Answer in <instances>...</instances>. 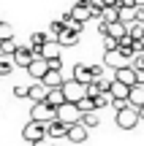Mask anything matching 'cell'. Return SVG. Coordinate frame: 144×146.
Instances as JSON below:
<instances>
[{
  "label": "cell",
  "instance_id": "cell-1",
  "mask_svg": "<svg viewBox=\"0 0 144 146\" xmlns=\"http://www.w3.org/2000/svg\"><path fill=\"white\" fill-rule=\"evenodd\" d=\"M141 122V116H139V108L136 106H125V108H120V111H114V125L120 127V130H133L136 125Z\"/></svg>",
  "mask_w": 144,
  "mask_h": 146
},
{
  "label": "cell",
  "instance_id": "cell-2",
  "mask_svg": "<svg viewBox=\"0 0 144 146\" xmlns=\"http://www.w3.org/2000/svg\"><path fill=\"white\" fill-rule=\"evenodd\" d=\"M30 119H38V122L57 119V106H52L49 100H38V103L30 106Z\"/></svg>",
  "mask_w": 144,
  "mask_h": 146
},
{
  "label": "cell",
  "instance_id": "cell-3",
  "mask_svg": "<svg viewBox=\"0 0 144 146\" xmlns=\"http://www.w3.org/2000/svg\"><path fill=\"white\" fill-rule=\"evenodd\" d=\"M22 138L30 143L41 141V138H46V122H38V119H30L25 127H22Z\"/></svg>",
  "mask_w": 144,
  "mask_h": 146
},
{
  "label": "cell",
  "instance_id": "cell-4",
  "mask_svg": "<svg viewBox=\"0 0 144 146\" xmlns=\"http://www.w3.org/2000/svg\"><path fill=\"white\" fill-rule=\"evenodd\" d=\"M63 92H65V98H68L71 103H76V100H82V98L87 95V84H82V81H76V78H71V81L63 84Z\"/></svg>",
  "mask_w": 144,
  "mask_h": 146
},
{
  "label": "cell",
  "instance_id": "cell-5",
  "mask_svg": "<svg viewBox=\"0 0 144 146\" xmlns=\"http://www.w3.org/2000/svg\"><path fill=\"white\" fill-rule=\"evenodd\" d=\"M57 116H60L63 122H68V125H74V122L82 119V111H79V106H76V103L65 100L63 106H57Z\"/></svg>",
  "mask_w": 144,
  "mask_h": 146
},
{
  "label": "cell",
  "instance_id": "cell-6",
  "mask_svg": "<svg viewBox=\"0 0 144 146\" xmlns=\"http://www.w3.org/2000/svg\"><path fill=\"white\" fill-rule=\"evenodd\" d=\"M46 70H49V60L41 57V54H38V57H33V62L27 65V73H30L33 81H41V78L46 76Z\"/></svg>",
  "mask_w": 144,
  "mask_h": 146
},
{
  "label": "cell",
  "instance_id": "cell-7",
  "mask_svg": "<svg viewBox=\"0 0 144 146\" xmlns=\"http://www.w3.org/2000/svg\"><path fill=\"white\" fill-rule=\"evenodd\" d=\"M68 130H71V125H68V122H63L60 116H57V119H52V122H46V135L54 138V141H57V138H68Z\"/></svg>",
  "mask_w": 144,
  "mask_h": 146
},
{
  "label": "cell",
  "instance_id": "cell-8",
  "mask_svg": "<svg viewBox=\"0 0 144 146\" xmlns=\"http://www.w3.org/2000/svg\"><path fill=\"white\" fill-rule=\"evenodd\" d=\"M33 57H35V52H33L30 43H27V46H16V52H14V62H16V68H25V70H27V65L33 62Z\"/></svg>",
  "mask_w": 144,
  "mask_h": 146
},
{
  "label": "cell",
  "instance_id": "cell-9",
  "mask_svg": "<svg viewBox=\"0 0 144 146\" xmlns=\"http://www.w3.org/2000/svg\"><path fill=\"white\" fill-rule=\"evenodd\" d=\"M103 65H109V68H123V65H128V57H125L123 52H120V46L117 49H109L106 54H103Z\"/></svg>",
  "mask_w": 144,
  "mask_h": 146
},
{
  "label": "cell",
  "instance_id": "cell-10",
  "mask_svg": "<svg viewBox=\"0 0 144 146\" xmlns=\"http://www.w3.org/2000/svg\"><path fill=\"white\" fill-rule=\"evenodd\" d=\"M71 16H74V19H79V22L92 19V5H90V0H76L74 8H71Z\"/></svg>",
  "mask_w": 144,
  "mask_h": 146
},
{
  "label": "cell",
  "instance_id": "cell-11",
  "mask_svg": "<svg viewBox=\"0 0 144 146\" xmlns=\"http://www.w3.org/2000/svg\"><path fill=\"white\" fill-rule=\"evenodd\" d=\"M114 78H117V81H123V84H128V87H136V84H139L133 65H123V68H117V70H114Z\"/></svg>",
  "mask_w": 144,
  "mask_h": 146
},
{
  "label": "cell",
  "instance_id": "cell-12",
  "mask_svg": "<svg viewBox=\"0 0 144 146\" xmlns=\"http://www.w3.org/2000/svg\"><path fill=\"white\" fill-rule=\"evenodd\" d=\"M68 141H71V143H84V141H87V125H84L82 119L71 125V130H68Z\"/></svg>",
  "mask_w": 144,
  "mask_h": 146
},
{
  "label": "cell",
  "instance_id": "cell-13",
  "mask_svg": "<svg viewBox=\"0 0 144 146\" xmlns=\"http://www.w3.org/2000/svg\"><path fill=\"white\" fill-rule=\"evenodd\" d=\"M76 41H79V33H76L74 27H68V25H65L63 30H60V35H57L60 46H76Z\"/></svg>",
  "mask_w": 144,
  "mask_h": 146
},
{
  "label": "cell",
  "instance_id": "cell-14",
  "mask_svg": "<svg viewBox=\"0 0 144 146\" xmlns=\"http://www.w3.org/2000/svg\"><path fill=\"white\" fill-rule=\"evenodd\" d=\"M41 81L46 84L49 89H52V87H63L65 78H63V70H60V68H49V70H46V76H44Z\"/></svg>",
  "mask_w": 144,
  "mask_h": 146
},
{
  "label": "cell",
  "instance_id": "cell-15",
  "mask_svg": "<svg viewBox=\"0 0 144 146\" xmlns=\"http://www.w3.org/2000/svg\"><path fill=\"white\" fill-rule=\"evenodd\" d=\"M74 78H76V81H82V84H90L95 76H92V68H90V65L79 62V65H74Z\"/></svg>",
  "mask_w": 144,
  "mask_h": 146
},
{
  "label": "cell",
  "instance_id": "cell-16",
  "mask_svg": "<svg viewBox=\"0 0 144 146\" xmlns=\"http://www.w3.org/2000/svg\"><path fill=\"white\" fill-rule=\"evenodd\" d=\"M60 43H57V38H49L46 43L41 46V57H46V60H54V57H60Z\"/></svg>",
  "mask_w": 144,
  "mask_h": 146
},
{
  "label": "cell",
  "instance_id": "cell-17",
  "mask_svg": "<svg viewBox=\"0 0 144 146\" xmlns=\"http://www.w3.org/2000/svg\"><path fill=\"white\" fill-rule=\"evenodd\" d=\"M49 38H52V35H49V33H41V30L30 33V46H33V52H35V57L41 54V46L49 41Z\"/></svg>",
  "mask_w": 144,
  "mask_h": 146
},
{
  "label": "cell",
  "instance_id": "cell-18",
  "mask_svg": "<svg viewBox=\"0 0 144 146\" xmlns=\"http://www.w3.org/2000/svg\"><path fill=\"white\" fill-rule=\"evenodd\" d=\"M46 95H49V87H46L44 81L30 84V100H33V103H38V100H46Z\"/></svg>",
  "mask_w": 144,
  "mask_h": 146
},
{
  "label": "cell",
  "instance_id": "cell-19",
  "mask_svg": "<svg viewBox=\"0 0 144 146\" xmlns=\"http://www.w3.org/2000/svg\"><path fill=\"white\" fill-rule=\"evenodd\" d=\"M16 68V62H14V54H3L0 52V78L3 76H11V70Z\"/></svg>",
  "mask_w": 144,
  "mask_h": 146
},
{
  "label": "cell",
  "instance_id": "cell-20",
  "mask_svg": "<svg viewBox=\"0 0 144 146\" xmlns=\"http://www.w3.org/2000/svg\"><path fill=\"white\" fill-rule=\"evenodd\" d=\"M128 103L131 106H144V84H136V87H131V95H128Z\"/></svg>",
  "mask_w": 144,
  "mask_h": 146
},
{
  "label": "cell",
  "instance_id": "cell-21",
  "mask_svg": "<svg viewBox=\"0 0 144 146\" xmlns=\"http://www.w3.org/2000/svg\"><path fill=\"white\" fill-rule=\"evenodd\" d=\"M112 95H114V100H128V95H131V87L114 78V84H112Z\"/></svg>",
  "mask_w": 144,
  "mask_h": 146
},
{
  "label": "cell",
  "instance_id": "cell-22",
  "mask_svg": "<svg viewBox=\"0 0 144 146\" xmlns=\"http://www.w3.org/2000/svg\"><path fill=\"white\" fill-rule=\"evenodd\" d=\"M46 100H49L52 106H63V103H65L68 98H65L63 87H52V89H49V95H46Z\"/></svg>",
  "mask_w": 144,
  "mask_h": 146
},
{
  "label": "cell",
  "instance_id": "cell-23",
  "mask_svg": "<svg viewBox=\"0 0 144 146\" xmlns=\"http://www.w3.org/2000/svg\"><path fill=\"white\" fill-rule=\"evenodd\" d=\"M136 8L139 5H120V22H125V25L136 22Z\"/></svg>",
  "mask_w": 144,
  "mask_h": 146
},
{
  "label": "cell",
  "instance_id": "cell-24",
  "mask_svg": "<svg viewBox=\"0 0 144 146\" xmlns=\"http://www.w3.org/2000/svg\"><path fill=\"white\" fill-rule=\"evenodd\" d=\"M120 19V5H103L101 22H117Z\"/></svg>",
  "mask_w": 144,
  "mask_h": 146
},
{
  "label": "cell",
  "instance_id": "cell-25",
  "mask_svg": "<svg viewBox=\"0 0 144 146\" xmlns=\"http://www.w3.org/2000/svg\"><path fill=\"white\" fill-rule=\"evenodd\" d=\"M82 122H84L87 127H98L101 125V116H98V111H84V114H82Z\"/></svg>",
  "mask_w": 144,
  "mask_h": 146
},
{
  "label": "cell",
  "instance_id": "cell-26",
  "mask_svg": "<svg viewBox=\"0 0 144 146\" xmlns=\"http://www.w3.org/2000/svg\"><path fill=\"white\" fill-rule=\"evenodd\" d=\"M16 46H19V43H16L14 38H5V41H0V52H3V54H14Z\"/></svg>",
  "mask_w": 144,
  "mask_h": 146
},
{
  "label": "cell",
  "instance_id": "cell-27",
  "mask_svg": "<svg viewBox=\"0 0 144 146\" xmlns=\"http://www.w3.org/2000/svg\"><path fill=\"white\" fill-rule=\"evenodd\" d=\"M128 33L133 38H144V22H131V25H128Z\"/></svg>",
  "mask_w": 144,
  "mask_h": 146
},
{
  "label": "cell",
  "instance_id": "cell-28",
  "mask_svg": "<svg viewBox=\"0 0 144 146\" xmlns=\"http://www.w3.org/2000/svg\"><path fill=\"white\" fill-rule=\"evenodd\" d=\"M63 27H65V22H63V19H52V25H49V35H52V38H57Z\"/></svg>",
  "mask_w": 144,
  "mask_h": 146
},
{
  "label": "cell",
  "instance_id": "cell-29",
  "mask_svg": "<svg viewBox=\"0 0 144 146\" xmlns=\"http://www.w3.org/2000/svg\"><path fill=\"white\" fill-rule=\"evenodd\" d=\"M14 98H30V84H16L14 87Z\"/></svg>",
  "mask_w": 144,
  "mask_h": 146
},
{
  "label": "cell",
  "instance_id": "cell-30",
  "mask_svg": "<svg viewBox=\"0 0 144 146\" xmlns=\"http://www.w3.org/2000/svg\"><path fill=\"white\" fill-rule=\"evenodd\" d=\"M5 38H14V27L8 22H0V41H5Z\"/></svg>",
  "mask_w": 144,
  "mask_h": 146
},
{
  "label": "cell",
  "instance_id": "cell-31",
  "mask_svg": "<svg viewBox=\"0 0 144 146\" xmlns=\"http://www.w3.org/2000/svg\"><path fill=\"white\" fill-rule=\"evenodd\" d=\"M87 95H90V98H98V95H101V84H98V78H92V81L87 84Z\"/></svg>",
  "mask_w": 144,
  "mask_h": 146
},
{
  "label": "cell",
  "instance_id": "cell-32",
  "mask_svg": "<svg viewBox=\"0 0 144 146\" xmlns=\"http://www.w3.org/2000/svg\"><path fill=\"white\" fill-rule=\"evenodd\" d=\"M103 46H106V52H109V49H117L120 41H117V38H112V35H103Z\"/></svg>",
  "mask_w": 144,
  "mask_h": 146
},
{
  "label": "cell",
  "instance_id": "cell-33",
  "mask_svg": "<svg viewBox=\"0 0 144 146\" xmlns=\"http://www.w3.org/2000/svg\"><path fill=\"white\" fill-rule=\"evenodd\" d=\"M98 84H101V92H112V84H114V78L109 81V78H98Z\"/></svg>",
  "mask_w": 144,
  "mask_h": 146
},
{
  "label": "cell",
  "instance_id": "cell-34",
  "mask_svg": "<svg viewBox=\"0 0 144 146\" xmlns=\"http://www.w3.org/2000/svg\"><path fill=\"white\" fill-rule=\"evenodd\" d=\"M33 146H54V138H41V141H35V143H33Z\"/></svg>",
  "mask_w": 144,
  "mask_h": 146
},
{
  "label": "cell",
  "instance_id": "cell-35",
  "mask_svg": "<svg viewBox=\"0 0 144 146\" xmlns=\"http://www.w3.org/2000/svg\"><path fill=\"white\" fill-rule=\"evenodd\" d=\"M92 68V76L95 78H103V65H90Z\"/></svg>",
  "mask_w": 144,
  "mask_h": 146
},
{
  "label": "cell",
  "instance_id": "cell-36",
  "mask_svg": "<svg viewBox=\"0 0 144 146\" xmlns=\"http://www.w3.org/2000/svg\"><path fill=\"white\" fill-rule=\"evenodd\" d=\"M133 65H136V68H144V52H141V54H136V60H133Z\"/></svg>",
  "mask_w": 144,
  "mask_h": 146
},
{
  "label": "cell",
  "instance_id": "cell-37",
  "mask_svg": "<svg viewBox=\"0 0 144 146\" xmlns=\"http://www.w3.org/2000/svg\"><path fill=\"white\" fill-rule=\"evenodd\" d=\"M49 68H63V60H60V57H54V60H49Z\"/></svg>",
  "mask_w": 144,
  "mask_h": 146
},
{
  "label": "cell",
  "instance_id": "cell-38",
  "mask_svg": "<svg viewBox=\"0 0 144 146\" xmlns=\"http://www.w3.org/2000/svg\"><path fill=\"white\" fill-rule=\"evenodd\" d=\"M101 5H117V0H98Z\"/></svg>",
  "mask_w": 144,
  "mask_h": 146
},
{
  "label": "cell",
  "instance_id": "cell-39",
  "mask_svg": "<svg viewBox=\"0 0 144 146\" xmlns=\"http://www.w3.org/2000/svg\"><path fill=\"white\" fill-rule=\"evenodd\" d=\"M0 22H3V19H0Z\"/></svg>",
  "mask_w": 144,
  "mask_h": 146
}]
</instances>
